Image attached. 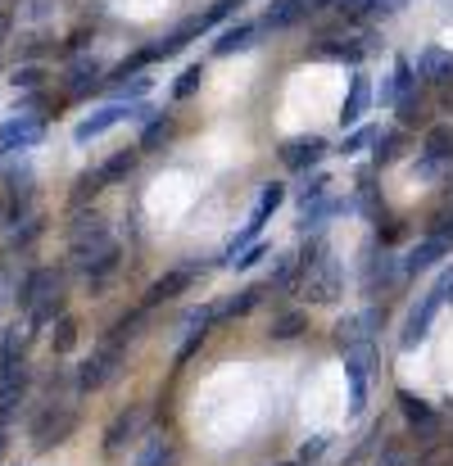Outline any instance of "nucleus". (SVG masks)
I'll use <instances>...</instances> for the list:
<instances>
[{"label": "nucleus", "instance_id": "6", "mask_svg": "<svg viewBox=\"0 0 453 466\" xmlns=\"http://www.w3.org/2000/svg\"><path fill=\"white\" fill-rule=\"evenodd\" d=\"M73 426H77V412H73V408H64V403L41 408V412H36V421H32V449H36V453H46V449L64 444V440L73 435Z\"/></svg>", "mask_w": 453, "mask_h": 466}, {"label": "nucleus", "instance_id": "26", "mask_svg": "<svg viewBox=\"0 0 453 466\" xmlns=\"http://www.w3.org/2000/svg\"><path fill=\"white\" fill-rule=\"evenodd\" d=\"M282 204H286V186H282V181H268V186L259 190V204H254V218H263V222H268V218H273V213H277Z\"/></svg>", "mask_w": 453, "mask_h": 466}, {"label": "nucleus", "instance_id": "9", "mask_svg": "<svg viewBox=\"0 0 453 466\" xmlns=\"http://www.w3.org/2000/svg\"><path fill=\"white\" fill-rule=\"evenodd\" d=\"M449 254H453V240H449V236H440V231H436V236H427V240H417V245H413V249L404 254V263H399V272H404V277H417V272H431V268H436L440 258H449Z\"/></svg>", "mask_w": 453, "mask_h": 466}, {"label": "nucleus", "instance_id": "18", "mask_svg": "<svg viewBox=\"0 0 453 466\" xmlns=\"http://www.w3.org/2000/svg\"><path fill=\"white\" fill-rule=\"evenodd\" d=\"M218 317H213V309H200L195 317H190V330H186V339H181V349H177V367H186L195 353H200V344L209 339V326H213Z\"/></svg>", "mask_w": 453, "mask_h": 466}, {"label": "nucleus", "instance_id": "21", "mask_svg": "<svg viewBox=\"0 0 453 466\" xmlns=\"http://www.w3.org/2000/svg\"><path fill=\"white\" fill-rule=\"evenodd\" d=\"M137 426H141V408H128V412H118L114 417V426L105 431V453H118L132 435H137Z\"/></svg>", "mask_w": 453, "mask_h": 466}, {"label": "nucleus", "instance_id": "45", "mask_svg": "<svg viewBox=\"0 0 453 466\" xmlns=\"http://www.w3.org/2000/svg\"><path fill=\"white\" fill-rule=\"evenodd\" d=\"M304 5V14H322V9H331L335 0H300Z\"/></svg>", "mask_w": 453, "mask_h": 466}, {"label": "nucleus", "instance_id": "37", "mask_svg": "<svg viewBox=\"0 0 453 466\" xmlns=\"http://www.w3.org/2000/svg\"><path fill=\"white\" fill-rule=\"evenodd\" d=\"M372 146H376V163H395V158H399V146H404V137H399V132H386V137L376 132Z\"/></svg>", "mask_w": 453, "mask_h": 466}, {"label": "nucleus", "instance_id": "20", "mask_svg": "<svg viewBox=\"0 0 453 466\" xmlns=\"http://www.w3.org/2000/svg\"><path fill=\"white\" fill-rule=\"evenodd\" d=\"M417 77H427V82H453V50H440V46L422 50Z\"/></svg>", "mask_w": 453, "mask_h": 466}, {"label": "nucleus", "instance_id": "34", "mask_svg": "<svg viewBox=\"0 0 453 466\" xmlns=\"http://www.w3.org/2000/svg\"><path fill=\"white\" fill-rule=\"evenodd\" d=\"M50 349H55V353H73V349H77V321H73V317H59Z\"/></svg>", "mask_w": 453, "mask_h": 466}, {"label": "nucleus", "instance_id": "27", "mask_svg": "<svg viewBox=\"0 0 453 466\" xmlns=\"http://www.w3.org/2000/svg\"><path fill=\"white\" fill-rule=\"evenodd\" d=\"M399 277V268H395V258H372V268H367V295H376V290H386L390 281Z\"/></svg>", "mask_w": 453, "mask_h": 466}, {"label": "nucleus", "instance_id": "16", "mask_svg": "<svg viewBox=\"0 0 453 466\" xmlns=\"http://www.w3.org/2000/svg\"><path fill=\"white\" fill-rule=\"evenodd\" d=\"M367 105H372V82L367 77H354L349 82V96L340 105V127H358L363 114H367Z\"/></svg>", "mask_w": 453, "mask_h": 466}, {"label": "nucleus", "instance_id": "29", "mask_svg": "<svg viewBox=\"0 0 453 466\" xmlns=\"http://www.w3.org/2000/svg\"><path fill=\"white\" fill-rule=\"evenodd\" d=\"M200 82H204V64H190V68H181V77L172 82V100H190V96L200 91Z\"/></svg>", "mask_w": 453, "mask_h": 466}, {"label": "nucleus", "instance_id": "44", "mask_svg": "<svg viewBox=\"0 0 453 466\" xmlns=\"http://www.w3.org/2000/svg\"><path fill=\"white\" fill-rule=\"evenodd\" d=\"M404 5H408V0H376V5H372L367 14H399Z\"/></svg>", "mask_w": 453, "mask_h": 466}, {"label": "nucleus", "instance_id": "38", "mask_svg": "<svg viewBox=\"0 0 453 466\" xmlns=\"http://www.w3.org/2000/svg\"><path fill=\"white\" fill-rule=\"evenodd\" d=\"M326 186H331V177H326V172H313V177H304L300 204H313V199H322V195H326Z\"/></svg>", "mask_w": 453, "mask_h": 466}, {"label": "nucleus", "instance_id": "11", "mask_svg": "<svg viewBox=\"0 0 453 466\" xmlns=\"http://www.w3.org/2000/svg\"><path fill=\"white\" fill-rule=\"evenodd\" d=\"M50 295H59V272H55V268H32L27 281L18 286V309L32 312L41 299H50Z\"/></svg>", "mask_w": 453, "mask_h": 466}, {"label": "nucleus", "instance_id": "8", "mask_svg": "<svg viewBox=\"0 0 453 466\" xmlns=\"http://www.w3.org/2000/svg\"><path fill=\"white\" fill-rule=\"evenodd\" d=\"M14 114H18V109H14ZM41 137H46V123H41V114H18V118L0 123V155L32 150V146H41Z\"/></svg>", "mask_w": 453, "mask_h": 466}, {"label": "nucleus", "instance_id": "30", "mask_svg": "<svg viewBox=\"0 0 453 466\" xmlns=\"http://www.w3.org/2000/svg\"><path fill=\"white\" fill-rule=\"evenodd\" d=\"M399 403H404V417H408L413 426H431V421H436V412H431V403H427V399H417V394H408V390H404V394H399Z\"/></svg>", "mask_w": 453, "mask_h": 466}, {"label": "nucleus", "instance_id": "2", "mask_svg": "<svg viewBox=\"0 0 453 466\" xmlns=\"http://www.w3.org/2000/svg\"><path fill=\"white\" fill-rule=\"evenodd\" d=\"M345 290V277H340V263L331 249H322L317 258L300 263V295L308 304H335Z\"/></svg>", "mask_w": 453, "mask_h": 466}, {"label": "nucleus", "instance_id": "14", "mask_svg": "<svg viewBox=\"0 0 453 466\" xmlns=\"http://www.w3.org/2000/svg\"><path fill=\"white\" fill-rule=\"evenodd\" d=\"M190 281H195V268H172V272H163L159 281H150V290H146V309L177 299L181 290H190Z\"/></svg>", "mask_w": 453, "mask_h": 466}, {"label": "nucleus", "instance_id": "40", "mask_svg": "<svg viewBox=\"0 0 453 466\" xmlns=\"http://www.w3.org/2000/svg\"><path fill=\"white\" fill-rule=\"evenodd\" d=\"M322 59H335V64H358L363 59V46H326V50H317Z\"/></svg>", "mask_w": 453, "mask_h": 466}, {"label": "nucleus", "instance_id": "33", "mask_svg": "<svg viewBox=\"0 0 453 466\" xmlns=\"http://www.w3.org/2000/svg\"><path fill=\"white\" fill-rule=\"evenodd\" d=\"M259 258H268V245H263V240H250L241 254H232V258H227V268H232V272H250Z\"/></svg>", "mask_w": 453, "mask_h": 466}, {"label": "nucleus", "instance_id": "23", "mask_svg": "<svg viewBox=\"0 0 453 466\" xmlns=\"http://www.w3.org/2000/svg\"><path fill=\"white\" fill-rule=\"evenodd\" d=\"M304 330H308V312H304V309H286L282 317H273V326H268V339L286 344V339H300Z\"/></svg>", "mask_w": 453, "mask_h": 466}, {"label": "nucleus", "instance_id": "7", "mask_svg": "<svg viewBox=\"0 0 453 466\" xmlns=\"http://www.w3.org/2000/svg\"><path fill=\"white\" fill-rule=\"evenodd\" d=\"M150 109L146 105H128V100H114V105H105V109H96V114H87L77 127H73V141L77 146H87V141H96V137H105L109 127H118V123H128V118H146Z\"/></svg>", "mask_w": 453, "mask_h": 466}, {"label": "nucleus", "instance_id": "10", "mask_svg": "<svg viewBox=\"0 0 453 466\" xmlns=\"http://www.w3.org/2000/svg\"><path fill=\"white\" fill-rule=\"evenodd\" d=\"M376 326H381V312L376 309H363V312H354V317H345V321L335 326V349L345 353V349H354V344L376 339Z\"/></svg>", "mask_w": 453, "mask_h": 466}, {"label": "nucleus", "instance_id": "1", "mask_svg": "<svg viewBox=\"0 0 453 466\" xmlns=\"http://www.w3.org/2000/svg\"><path fill=\"white\" fill-rule=\"evenodd\" d=\"M68 254L73 263L91 277V281H105L114 268H118V240L109 236V222L100 213H77L73 227H68Z\"/></svg>", "mask_w": 453, "mask_h": 466}, {"label": "nucleus", "instance_id": "36", "mask_svg": "<svg viewBox=\"0 0 453 466\" xmlns=\"http://www.w3.org/2000/svg\"><path fill=\"white\" fill-rule=\"evenodd\" d=\"M372 141H376V127H354V132L345 137V146H340V155H345V158L363 155V150H367Z\"/></svg>", "mask_w": 453, "mask_h": 466}, {"label": "nucleus", "instance_id": "43", "mask_svg": "<svg viewBox=\"0 0 453 466\" xmlns=\"http://www.w3.org/2000/svg\"><path fill=\"white\" fill-rule=\"evenodd\" d=\"M9 32H14V9H9V5L0 0V46L9 41Z\"/></svg>", "mask_w": 453, "mask_h": 466}, {"label": "nucleus", "instance_id": "28", "mask_svg": "<svg viewBox=\"0 0 453 466\" xmlns=\"http://www.w3.org/2000/svg\"><path fill=\"white\" fill-rule=\"evenodd\" d=\"M177 458H172V444L163 440V435H154L150 444L141 449V458H137V466H172Z\"/></svg>", "mask_w": 453, "mask_h": 466}, {"label": "nucleus", "instance_id": "41", "mask_svg": "<svg viewBox=\"0 0 453 466\" xmlns=\"http://www.w3.org/2000/svg\"><path fill=\"white\" fill-rule=\"evenodd\" d=\"M150 91V77H132V82H118V100H137Z\"/></svg>", "mask_w": 453, "mask_h": 466}, {"label": "nucleus", "instance_id": "22", "mask_svg": "<svg viewBox=\"0 0 453 466\" xmlns=\"http://www.w3.org/2000/svg\"><path fill=\"white\" fill-rule=\"evenodd\" d=\"M300 18H304V5H300V0H273V5L263 9V23H259V27L286 32V27H295Z\"/></svg>", "mask_w": 453, "mask_h": 466}, {"label": "nucleus", "instance_id": "39", "mask_svg": "<svg viewBox=\"0 0 453 466\" xmlns=\"http://www.w3.org/2000/svg\"><path fill=\"white\" fill-rule=\"evenodd\" d=\"M9 82H14L18 91H36V86L46 82V73H41L36 64H23V68H14V77H9Z\"/></svg>", "mask_w": 453, "mask_h": 466}, {"label": "nucleus", "instance_id": "4", "mask_svg": "<svg viewBox=\"0 0 453 466\" xmlns=\"http://www.w3.org/2000/svg\"><path fill=\"white\" fill-rule=\"evenodd\" d=\"M123 362H128V349L123 344H114V339H100V349L82 362V371H77V390L87 394V390H100V385H109L118 371H123Z\"/></svg>", "mask_w": 453, "mask_h": 466}, {"label": "nucleus", "instance_id": "35", "mask_svg": "<svg viewBox=\"0 0 453 466\" xmlns=\"http://www.w3.org/2000/svg\"><path fill=\"white\" fill-rule=\"evenodd\" d=\"M168 141H172V118H154L137 150H159V146H168Z\"/></svg>", "mask_w": 453, "mask_h": 466}, {"label": "nucleus", "instance_id": "3", "mask_svg": "<svg viewBox=\"0 0 453 466\" xmlns=\"http://www.w3.org/2000/svg\"><path fill=\"white\" fill-rule=\"evenodd\" d=\"M449 290H453V268L445 272V277H440V281H436V286H431V290H427V299L408 312V321H404V335H399V344H404V349H417V344L431 335V321H436L440 304L449 299Z\"/></svg>", "mask_w": 453, "mask_h": 466}, {"label": "nucleus", "instance_id": "13", "mask_svg": "<svg viewBox=\"0 0 453 466\" xmlns=\"http://www.w3.org/2000/svg\"><path fill=\"white\" fill-rule=\"evenodd\" d=\"M259 23H232V27H222L218 32V41H213V55L218 59H227V55H241V50H254L259 46Z\"/></svg>", "mask_w": 453, "mask_h": 466}, {"label": "nucleus", "instance_id": "15", "mask_svg": "<svg viewBox=\"0 0 453 466\" xmlns=\"http://www.w3.org/2000/svg\"><path fill=\"white\" fill-rule=\"evenodd\" d=\"M322 155H326V141H322V137H300V141H286V146H282V163H286L291 172H308Z\"/></svg>", "mask_w": 453, "mask_h": 466}, {"label": "nucleus", "instance_id": "5", "mask_svg": "<svg viewBox=\"0 0 453 466\" xmlns=\"http://www.w3.org/2000/svg\"><path fill=\"white\" fill-rule=\"evenodd\" d=\"M376 367V344H354L345 349V376H349V417H363L367 408V376Z\"/></svg>", "mask_w": 453, "mask_h": 466}, {"label": "nucleus", "instance_id": "31", "mask_svg": "<svg viewBox=\"0 0 453 466\" xmlns=\"http://www.w3.org/2000/svg\"><path fill=\"white\" fill-rule=\"evenodd\" d=\"M137 155H141V150H118V155L109 158V163L100 167V177H105V186H109V181H123V177H128V172L137 167Z\"/></svg>", "mask_w": 453, "mask_h": 466}, {"label": "nucleus", "instance_id": "24", "mask_svg": "<svg viewBox=\"0 0 453 466\" xmlns=\"http://www.w3.org/2000/svg\"><path fill=\"white\" fill-rule=\"evenodd\" d=\"M263 295H268L263 286H250V290H241L236 299L218 304V309H213V317H245V312H254V309H259V299H263Z\"/></svg>", "mask_w": 453, "mask_h": 466}, {"label": "nucleus", "instance_id": "32", "mask_svg": "<svg viewBox=\"0 0 453 466\" xmlns=\"http://www.w3.org/2000/svg\"><path fill=\"white\" fill-rule=\"evenodd\" d=\"M55 317H64V295H50V299H41L36 309L27 312V321H32V330H41V326H50Z\"/></svg>", "mask_w": 453, "mask_h": 466}, {"label": "nucleus", "instance_id": "17", "mask_svg": "<svg viewBox=\"0 0 453 466\" xmlns=\"http://www.w3.org/2000/svg\"><path fill=\"white\" fill-rule=\"evenodd\" d=\"M413 86H417V73H413V64L399 55V59H395V73H390V82L381 86V105H390V109H395L404 96H413Z\"/></svg>", "mask_w": 453, "mask_h": 466}, {"label": "nucleus", "instance_id": "12", "mask_svg": "<svg viewBox=\"0 0 453 466\" xmlns=\"http://www.w3.org/2000/svg\"><path fill=\"white\" fill-rule=\"evenodd\" d=\"M440 163H453V123L427 127V141H422V172L431 177Z\"/></svg>", "mask_w": 453, "mask_h": 466}, {"label": "nucleus", "instance_id": "25", "mask_svg": "<svg viewBox=\"0 0 453 466\" xmlns=\"http://www.w3.org/2000/svg\"><path fill=\"white\" fill-rule=\"evenodd\" d=\"M100 190H105V177H100V167L82 172V177H77V186H73V208H87V199H96Z\"/></svg>", "mask_w": 453, "mask_h": 466}, {"label": "nucleus", "instance_id": "19", "mask_svg": "<svg viewBox=\"0 0 453 466\" xmlns=\"http://www.w3.org/2000/svg\"><path fill=\"white\" fill-rule=\"evenodd\" d=\"M349 204H340V199H313V204H304V222H300V231L304 236H322V227H326V218H335V213H345Z\"/></svg>", "mask_w": 453, "mask_h": 466}, {"label": "nucleus", "instance_id": "42", "mask_svg": "<svg viewBox=\"0 0 453 466\" xmlns=\"http://www.w3.org/2000/svg\"><path fill=\"white\" fill-rule=\"evenodd\" d=\"M326 444H331L326 435H313V440H308V444L300 449V462H317V458L326 453Z\"/></svg>", "mask_w": 453, "mask_h": 466}]
</instances>
